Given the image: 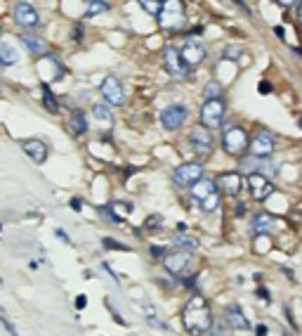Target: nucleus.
<instances>
[{"instance_id":"de8ad7c7","label":"nucleus","mask_w":302,"mask_h":336,"mask_svg":"<svg viewBox=\"0 0 302 336\" xmlns=\"http://www.w3.org/2000/svg\"><path fill=\"white\" fill-rule=\"evenodd\" d=\"M298 123H300V128H302V118H300V121H298Z\"/></svg>"},{"instance_id":"a18cd8bd","label":"nucleus","mask_w":302,"mask_h":336,"mask_svg":"<svg viewBox=\"0 0 302 336\" xmlns=\"http://www.w3.org/2000/svg\"><path fill=\"white\" fill-rule=\"evenodd\" d=\"M236 213H239V216H243V213H246V206H243V204H239V209H236Z\"/></svg>"},{"instance_id":"3c124183","label":"nucleus","mask_w":302,"mask_h":336,"mask_svg":"<svg viewBox=\"0 0 302 336\" xmlns=\"http://www.w3.org/2000/svg\"><path fill=\"white\" fill-rule=\"evenodd\" d=\"M0 33H2V28H0Z\"/></svg>"},{"instance_id":"f3484780","label":"nucleus","mask_w":302,"mask_h":336,"mask_svg":"<svg viewBox=\"0 0 302 336\" xmlns=\"http://www.w3.org/2000/svg\"><path fill=\"white\" fill-rule=\"evenodd\" d=\"M224 320H227V325H229L231 329H239V332H248V329H250L248 318L243 315L241 306H236V303H231L229 308H227V313H224Z\"/></svg>"},{"instance_id":"412c9836","label":"nucleus","mask_w":302,"mask_h":336,"mask_svg":"<svg viewBox=\"0 0 302 336\" xmlns=\"http://www.w3.org/2000/svg\"><path fill=\"white\" fill-rule=\"evenodd\" d=\"M19 62V52L12 45H0V64L2 66H12Z\"/></svg>"},{"instance_id":"09e8293b","label":"nucleus","mask_w":302,"mask_h":336,"mask_svg":"<svg viewBox=\"0 0 302 336\" xmlns=\"http://www.w3.org/2000/svg\"><path fill=\"white\" fill-rule=\"evenodd\" d=\"M0 284H2V277H0Z\"/></svg>"},{"instance_id":"9b49d317","label":"nucleus","mask_w":302,"mask_h":336,"mask_svg":"<svg viewBox=\"0 0 302 336\" xmlns=\"http://www.w3.org/2000/svg\"><path fill=\"white\" fill-rule=\"evenodd\" d=\"M163 57H165V66H168V73L172 76V78H177V81L187 78V73H189L187 64H184V59H182L177 47H165Z\"/></svg>"},{"instance_id":"4468645a","label":"nucleus","mask_w":302,"mask_h":336,"mask_svg":"<svg viewBox=\"0 0 302 336\" xmlns=\"http://www.w3.org/2000/svg\"><path fill=\"white\" fill-rule=\"evenodd\" d=\"M217 187H220L227 197H236V194L243 190V178H241V173H236V171L222 173V175L217 178Z\"/></svg>"},{"instance_id":"a878e982","label":"nucleus","mask_w":302,"mask_h":336,"mask_svg":"<svg viewBox=\"0 0 302 336\" xmlns=\"http://www.w3.org/2000/svg\"><path fill=\"white\" fill-rule=\"evenodd\" d=\"M217 206H220V194H217V192H215L213 197H208L205 201H201V209H203L205 213H213Z\"/></svg>"},{"instance_id":"20e7f679","label":"nucleus","mask_w":302,"mask_h":336,"mask_svg":"<svg viewBox=\"0 0 302 336\" xmlns=\"http://www.w3.org/2000/svg\"><path fill=\"white\" fill-rule=\"evenodd\" d=\"M160 26L165 31H177V28L184 26V9H182V2H163V12H160Z\"/></svg>"},{"instance_id":"1a4fd4ad","label":"nucleus","mask_w":302,"mask_h":336,"mask_svg":"<svg viewBox=\"0 0 302 336\" xmlns=\"http://www.w3.org/2000/svg\"><path fill=\"white\" fill-rule=\"evenodd\" d=\"M248 190H250V197L255 201H265L267 197H272L274 185L262 173H253V175H248Z\"/></svg>"},{"instance_id":"37998d69","label":"nucleus","mask_w":302,"mask_h":336,"mask_svg":"<svg viewBox=\"0 0 302 336\" xmlns=\"http://www.w3.org/2000/svg\"><path fill=\"white\" fill-rule=\"evenodd\" d=\"M255 332H258V336H267V327H265V325H258V329H255Z\"/></svg>"},{"instance_id":"f257e3e1","label":"nucleus","mask_w":302,"mask_h":336,"mask_svg":"<svg viewBox=\"0 0 302 336\" xmlns=\"http://www.w3.org/2000/svg\"><path fill=\"white\" fill-rule=\"evenodd\" d=\"M182 322H184L189 334H194V336H201L205 332H210V327H213V313H210L208 301L201 294H194L189 299V303L184 306V313H182Z\"/></svg>"},{"instance_id":"b1692460","label":"nucleus","mask_w":302,"mask_h":336,"mask_svg":"<svg viewBox=\"0 0 302 336\" xmlns=\"http://www.w3.org/2000/svg\"><path fill=\"white\" fill-rule=\"evenodd\" d=\"M43 104L47 111H52V114H57L59 111V102L52 97V92H50V88L47 85H43Z\"/></svg>"},{"instance_id":"4be33fe9","label":"nucleus","mask_w":302,"mask_h":336,"mask_svg":"<svg viewBox=\"0 0 302 336\" xmlns=\"http://www.w3.org/2000/svg\"><path fill=\"white\" fill-rule=\"evenodd\" d=\"M19 40L24 43V45L33 52V55H40V52H45V45L38 40V38H33V36H19Z\"/></svg>"},{"instance_id":"6ab92c4d","label":"nucleus","mask_w":302,"mask_h":336,"mask_svg":"<svg viewBox=\"0 0 302 336\" xmlns=\"http://www.w3.org/2000/svg\"><path fill=\"white\" fill-rule=\"evenodd\" d=\"M21 149H24L36 164H45V159H47V147H45L40 140H26V142L21 145Z\"/></svg>"},{"instance_id":"72a5a7b5","label":"nucleus","mask_w":302,"mask_h":336,"mask_svg":"<svg viewBox=\"0 0 302 336\" xmlns=\"http://www.w3.org/2000/svg\"><path fill=\"white\" fill-rule=\"evenodd\" d=\"M0 322H2V327L7 329V334L9 336H19V332L14 327H12V322H7V318H5V315H0Z\"/></svg>"},{"instance_id":"ea45409f","label":"nucleus","mask_w":302,"mask_h":336,"mask_svg":"<svg viewBox=\"0 0 302 336\" xmlns=\"http://www.w3.org/2000/svg\"><path fill=\"white\" fill-rule=\"evenodd\" d=\"M291 218H295V220H300V218H302V204H298V209L291 211Z\"/></svg>"},{"instance_id":"49530a36","label":"nucleus","mask_w":302,"mask_h":336,"mask_svg":"<svg viewBox=\"0 0 302 336\" xmlns=\"http://www.w3.org/2000/svg\"><path fill=\"white\" fill-rule=\"evenodd\" d=\"M298 19H300V26H302V5H300V12H298Z\"/></svg>"},{"instance_id":"c03bdc74","label":"nucleus","mask_w":302,"mask_h":336,"mask_svg":"<svg viewBox=\"0 0 302 336\" xmlns=\"http://www.w3.org/2000/svg\"><path fill=\"white\" fill-rule=\"evenodd\" d=\"M274 31H276V36H279V38H284V26H276Z\"/></svg>"},{"instance_id":"c756f323","label":"nucleus","mask_w":302,"mask_h":336,"mask_svg":"<svg viewBox=\"0 0 302 336\" xmlns=\"http://www.w3.org/2000/svg\"><path fill=\"white\" fill-rule=\"evenodd\" d=\"M147 320H149V325H153V327L165 329V325H163V322H160V320L156 318V310H153V308H149V306H147Z\"/></svg>"},{"instance_id":"6e6552de","label":"nucleus","mask_w":302,"mask_h":336,"mask_svg":"<svg viewBox=\"0 0 302 336\" xmlns=\"http://www.w3.org/2000/svg\"><path fill=\"white\" fill-rule=\"evenodd\" d=\"M187 116H189V109L184 104H170V107H165L160 111V123L168 130H177L179 126H184Z\"/></svg>"},{"instance_id":"e433bc0d","label":"nucleus","mask_w":302,"mask_h":336,"mask_svg":"<svg viewBox=\"0 0 302 336\" xmlns=\"http://www.w3.org/2000/svg\"><path fill=\"white\" fill-rule=\"evenodd\" d=\"M85 306H88V299H85V296L80 294L78 299H76V308H78V310H83V308H85Z\"/></svg>"},{"instance_id":"473e14b6","label":"nucleus","mask_w":302,"mask_h":336,"mask_svg":"<svg viewBox=\"0 0 302 336\" xmlns=\"http://www.w3.org/2000/svg\"><path fill=\"white\" fill-rule=\"evenodd\" d=\"M160 225H163V218H160V216H149V218H147V227H149V230H158Z\"/></svg>"},{"instance_id":"f03ea898","label":"nucleus","mask_w":302,"mask_h":336,"mask_svg":"<svg viewBox=\"0 0 302 336\" xmlns=\"http://www.w3.org/2000/svg\"><path fill=\"white\" fill-rule=\"evenodd\" d=\"M222 149L229 156H243L246 154V152L250 149V137H248V133H246V128L236 126V123H231V126L224 128Z\"/></svg>"},{"instance_id":"423d86ee","label":"nucleus","mask_w":302,"mask_h":336,"mask_svg":"<svg viewBox=\"0 0 302 336\" xmlns=\"http://www.w3.org/2000/svg\"><path fill=\"white\" fill-rule=\"evenodd\" d=\"M224 118V102L222 100H208L201 107V123L203 128H220Z\"/></svg>"},{"instance_id":"ddd939ff","label":"nucleus","mask_w":302,"mask_h":336,"mask_svg":"<svg viewBox=\"0 0 302 336\" xmlns=\"http://www.w3.org/2000/svg\"><path fill=\"white\" fill-rule=\"evenodd\" d=\"M14 19H17L21 26L33 28V26H38L40 14H38V9L33 7L31 2H17V5H14Z\"/></svg>"},{"instance_id":"c85d7f7f","label":"nucleus","mask_w":302,"mask_h":336,"mask_svg":"<svg viewBox=\"0 0 302 336\" xmlns=\"http://www.w3.org/2000/svg\"><path fill=\"white\" fill-rule=\"evenodd\" d=\"M175 244L182 246V251H184V249H196L198 242H196L194 237H177V239H175Z\"/></svg>"},{"instance_id":"8fccbe9b","label":"nucleus","mask_w":302,"mask_h":336,"mask_svg":"<svg viewBox=\"0 0 302 336\" xmlns=\"http://www.w3.org/2000/svg\"><path fill=\"white\" fill-rule=\"evenodd\" d=\"M284 336H291V334H284Z\"/></svg>"},{"instance_id":"4c0bfd02","label":"nucleus","mask_w":302,"mask_h":336,"mask_svg":"<svg viewBox=\"0 0 302 336\" xmlns=\"http://www.w3.org/2000/svg\"><path fill=\"white\" fill-rule=\"evenodd\" d=\"M54 235L59 237V239H62V242H66V244H71V239H69V235H66V232H64V230H54Z\"/></svg>"},{"instance_id":"a211bd4d","label":"nucleus","mask_w":302,"mask_h":336,"mask_svg":"<svg viewBox=\"0 0 302 336\" xmlns=\"http://www.w3.org/2000/svg\"><path fill=\"white\" fill-rule=\"evenodd\" d=\"M215 192H217V185H215V180H210V178H201V180L196 182L194 187H191V197L198 201H205L208 197H213Z\"/></svg>"},{"instance_id":"dca6fc26","label":"nucleus","mask_w":302,"mask_h":336,"mask_svg":"<svg viewBox=\"0 0 302 336\" xmlns=\"http://www.w3.org/2000/svg\"><path fill=\"white\" fill-rule=\"evenodd\" d=\"M276 227V218L272 213H255L253 220H250V232L253 235H269V232H274Z\"/></svg>"},{"instance_id":"c9c22d12","label":"nucleus","mask_w":302,"mask_h":336,"mask_svg":"<svg viewBox=\"0 0 302 336\" xmlns=\"http://www.w3.org/2000/svg\"><path fill=\"white\" fill-rule=\"evenodd\" d=\"M260 92H262V95H269V92H272V83L262 81V83H260Z\"/></svg>"},{"instance_id":"58836bf2","label":"nucleus","mask_w":302,"mask_h":336,"mask_svg":"<svg viewBox=\"0 0 302 336\" xmlns=\"http://www.w3.org/2000/svg\"><path fill=\"white\" fill-rule=\"evenodd\" d=\"M69 206H71V211H80V209H83V201H80V199H71V201H69Z\"/></svg>"},{"instance_id":"bb28decb","label":"nucleus","mask_w":302,"mask_h":336,"mask_svg":"<svg viewBox=\"0 0 302 336\" xmlns=\"http://www.w3.org/2000/svg\"><path fill=\"white\" fill-rule=\"evenodd\" d=\"M140 5H142L144 9H149L153 17H160V12H163V2H156V0H151V2L149 0H142Z\"/></svg>"},{"instance_id":"9d476101","label":"nucleus","mask_w":302,"mask_h":336,"mask_svg":"<svg viewBox=\"0 0 302 336\" xmlns=\"http://www.w3.org/2000/svg\"><path fill=\"white\" fill-rule=\"evenodd\" d=\"M99 90H102V95H104V100H107L109 104H111V107H121V104L125 102L123 85H121V81H118L116 76H107Z\"/></svg>"},{"instance_id":"2eb2a0df","label":"nucleus","mask_w":302,"mask_h":336,"mask_svg":"<svg viewBox=\"0 0 302 336\" xmlns=\"http://www.w3.org/2000/svg\"><path fill=\"white\" fill-rule=\"evenodd\" d=\"M179 55H182L187 66H196V64H201L205 59V47L201 43H196V40H187V45L179 50Z\"/></svg>"},{"instance_id":"393cba45","label":"nucleus","mask_w":302,"mask_h":336,"mask_svg":"<svg viewBox=\"0 0 302 336\" xmlns=\"http://www.w3.org/2000/svg\"><path fill=\"white\" fill-rule=\"evenodd\" d=\"M71 130L76 133V135H83V133L88 130V123H85V116H83V111H76V114H73Z\"/></svg>"},{"instance_id":"79ce46f5","label":"nucleus","mask_w":302,"mask_h":336,"mask_svg":"<svg viewBox=\"0 0 302 336\" xmlns=\"http://www.w3.org/2000/svg\"><path fill=\"white\" fill-rule=\"evenodd\" d=\"M151 254H153V256H163V258H165V251H163L160 246H151Z\"/></svg>"},{"instance_id":"2f4dec72","label":"nucleus","mask_w":302,"mask_h":336,"mask_svg":"<svg viewBox=\"0 0 302 336\" xmlns=\"http://www.w3.org/2000/svg\"><path fill=\"white\" fill-rule=\"evenodd\" d=\"M104 246L107 249H116V251H130L125 244H118V242H114V239H109V237H104Z\"/></svg>"},{"instance_id":"5701e85b","label":"nucleus","mask_w":302,"mask_h":336,"mask_svg":"<svg viewBox=\"0 0 302 336\" xmlns=\"http://www.w3.org/2000/svg\"><path fill=\"white\" fill-rule=\"evenodd\" d=\"M203 95H205V102H208V100H222V85H220V83H215V81H210L208 85H205Z\"/></svg>"},{"instance_id":"0eeeda50","label":"nucleus","mask_w":302,"mask_h":336,"mask_svg":"<svg viewBox=\"0 0 302 336\" xmlns=\"http://www.w3.org/2000/svg\"><path fill=\"white\" fill-rule=\"evenodd\" d=\"M189 142H191V149H194L201 159L213 154V137L208 133V128H203V126L194 128V130L189 133Z\"/></svg>"},{"instance_id":"aec40b11","label":"nucleus","mask_w":302,"mask_h":336,"mask_svg":"<svg viewBox=\"0 0 302 336\" xmlns=\"http://www.w3.org/2000/svg\"><path fill=\"white\" fill-rule=\"evenodd\" d=\"M92 114H95V118L102 121L104 126H111V123H114V111H111V107H107V104H95V107H92Z\"/></svg>"},{"instance_id":"a19ab883","label":"nucleus","mask_w":302,"mask_h":336,"mask_svg":"<svg viewBox=\"0 0 302 336\" xmlns=\"http://www.w3.org/2000/svg\"><path fill=\"white\" fill-rule=\"evenodd\" d=\"M258 296H260L262 301H269V291H267L265 287H260V289H258Z\"/></svg>"},{"instance_id":"cd10ccee","label":"nucleus","mask_w":302,"mask_h":336,"mask_svg":"<svg viewBox=\"0 0 302 336\" xmlns=\"http://www.w3.org/2000/svg\"><path fill=\"white\" fill-rule=\"evenodd\" d=\"M109 9V2H90L88 5V12H85V17H95L99 12H107Z\"/></svg>"},{"instance_id":"39448f33","label":"nucleus","mask_w":302,"mask_h":336,"mask_svg":"<svg viewBox=\"0 0 302 336\" xmlns=\"http://www.w3.org/2000/svg\"><path fill=\"white\" fill-rule=\"evenodd\" d=\"M203 178V164H198V161H191V164H179L172 173V180L177 182L179 187H194L196 182Z\"/></svg>"},{"instance_id":"f704fd0d","label":"nucleus","mask_w":302,"mask_h":336,"mask_svg":"<svg viewBox=\"0 0 302 336\" xmlns=\"http://www.w3.org/2000/svg\"><path fill=\"white\" fill-rule=\"evenodd\" d=\"M284 313H286V320L291 322V327H293V329H298V325H295V318L291 315V308H288V306H284Z\"/></svg>"},{"instance_id":"7ed1b4c3","label":"nucleus","mask_w":302,"mask_h":336,"mask_svg":"<svg viewBox=\"0 0 302 336\" xmlns=\"http://www.w3.org/2000/svg\"><path fill=\"white\" fill-rule=\"evenodd\" d=\"M276 149V137L267 130V128H260L255 130V135L250 137V156H258V159H269Z\"/></svg>"},{"instance_id":"f8f14e48","label":"nucleus","mask_w":302,"mask_h":336,"mask_svg":"<svg viewBox=\"0 0 302 336\" xmlns=\"http://www.w3.org/2000/svg\"><path fill=\"white\" fill-rule=\"evenodd\" d=\"M189 261H191L189 251H182V249H177V251H170V254H165V258H163V265H165V270H168L170 275H182L184 270H187Z\"/></svg>"},{"instance_id":"7c9ffc66","label":"nucleus","mask_w":302,"mask_h":336,"mask_svg":"<svg viewBox=\"0 0 302 336\" xmlns=\"http://www.w3.org/2000/svg\"><path fill=\"white\" fill-rule=\"evenodd\" d=\"M239 57H241V47L229 45L227 50H224V59H239Z\"/></svg>"}]
</instances>
